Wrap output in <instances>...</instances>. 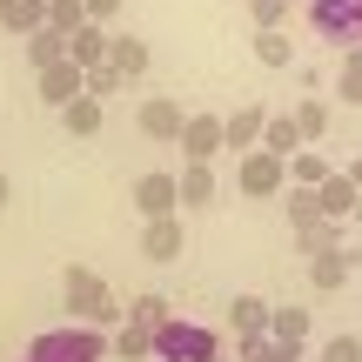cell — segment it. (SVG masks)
Returning <instances> with one entry per match:
<instances>
[{
  "instance_id": "6da1fadb",
  "label": "cell",
  "mask_w": 362,
  "mask_h": 362,
  "mask_svg": "<svg viewBox=\"0 0 362 362\" xmlns=\"http://www.w3.org/2000/svg\"><path fill=\"white\" fill-rule=\"evenodd\" d=\"M61 296H67V315H81V329H107L115 322V296H107V282L94 269H67L61 275Z\"/></svg>"
},
{
  "instance_id": "7a4b0ae2",
  "label": "cell",
  "mask_w": 362,
  "mask_h": 362,
  "mask_svg": "<svg viewBox=\"0 0 362 362\" xmlns=\"http://www.w3.org/2000/svg\"><path fill=\"white\" fill-rule=\"evenodd\" d=\"M155 356L161 362H215L221 342H215V329L188 322V315H168V322L155 329Z\"/></svg>"
},
{
  "instance_id": "3957f363",
  "label": "cell",
  "mask_w": 362,
  "mask_h": 362,
  "mask_svg": "<svg viewBox=\"0 0 362 362\" xmlns=\"http://www.w3.org/2000/svg\"><path fill=\"white\" fill-rule=\"evenodd\" d=\"M34 362H101L107 356V336L101 329H47V336H34V349H27Z\"/></svg>"
},
{
  "instance_id": "277c9868",
  "label": "cell",
  "mask_w": 362,
  "mask_h": 362,
  "mask_svg": "<svg viewBox=\"0 0 362 362\" xmlns=\"http://www.w3.org/2000/svg\"><path fill=\"white\" fill-rule=\"evenodd\" d=\"M309 27L336 47H362V0H309Z\"/></svg>"
},
{
  "instance_id": "5b68a950",
  "label": "cell",
  "mask_w": 362,
  "mask_h": 362,
  "mask_svg": "<svg viewBox=\"0 0 362 362\" xmlns=\"http://www.w3.org/2000/svg\"><path fill=\"white\" fill-rule=\"evenodd\" d=\"M262 128H269V107H262V101H242L235 115H221V148H228V155H255V148H262Z\"/></svg>"
},
{
  "instance_id": "8992f818",
  "label": "cell",
  "mask_w": 362,
  "mask_h": 362,
  "mask_svg": "<svg viewBox=\"0 0 362 362\" xmlns=\"http://www.w3.org/2000/svg\"><path fill=\"white\" fill-rule=\"evenodd\" d=\"M288 188V161L269 155V148H255V155H242V194H282Z\"/></svg>"
},
{
  "instance_id": "52a82bcc",
  "label": "cell",
  "mask_w": 362,
  "mask_h": 362,
  "mask_svg": "<svg viewBox=\"0 0 362 362\" xmlns=\"http://www.w3.org/2000/svg\"><path fill=\"white\" fill-rule=\"evenodd\" d=\"M134 208H141V221H161V215H175L181 208V194H175V175H141L134 181Z\"/></svg>"
},
{
  "instance_id": "ba28073f",
  "label": "cell",
  "mask_w": 362,
  "mask_h": 362,
  "mask_svg": "<svg viewBox=\"0 0 362 362\" xmlns=\"http://www.w3.org/2000/svg\"><path fill=\"white\" fill-rule=\"evenodd\" d=\"M181 155H188V161L228 155V148H221V115H188V128H181Z\"/></svg>"
},
{
  "instance_id": "9c48e42d",
  "label": "cell",
  "mask_w": 362,
  "mask_h": 362,
  "mask_svg": "<svg viewBox=\"0 0 362 362\" xmlns=\"http://www.w3.org/2000/svg\"><path fill=\"white\" fill-rule=\"evenodd\" d=\"M134 115H141L148 141H181V128H188V107H181V101H141Z\"/></svg>"
},
{
  "instance_id": "30bf717a",
  "label": "cell",
  "mask_w": 362,
  "mask_h": 362,
  "mask_svg": "<svg viewBox=\"0 0 362 362\" xmlns=\"http://www.w3.org/2000/svg\"><path fill=\"white\" fill-rule=\"evenodd\" d=\"M181 248H188V228H181L175 215H161V221H141V255H148V262H175Z\"/></svg>"
},
{
  "instance_id": "8fae6325",
  "label": "cell",
  "mask_w": 362,
  "mask_h": 362,
  "mask_svg": "<svg viewBox=\"0 0 362 362\" xmlns=\"http://www.w3.org/2000/svg\"><path fill=\"white\" fill-rule=\"evenodd\" d=\"M148 61H155V54H148V40H141V34H115V40H107V67H115L121 81L148 74Z\"/></svg>"
},
{
  "instance_id": "7c38bea8",
  "label": "cell",
  "mask_w": 362,
  "mask_h": 362,
  "mask_svg": "<svg viewBox=\"0 0 362 362\" xmlns=\"http://www.w3.org/2000/svg\"><path fill=\"white\" fill-rule=\"evenodd\" d=\"M81 94H88V74H81L74 61H61V67H47V74H40V101H81Z\"/></svg>"
},
{
  "instance_id": "4fadbf2b",
  "label": "cell",
  "mask_w": 362,
  "mask_h": 362,
  "mask_svg": "<svg viewBox=\"0 0 362 362\" xmlns=\"http://www.w3.org/2000/svg\"><path fill=\"white\" fill-rule=\"evenodd\" d=\"M269 309H275V302H262V296H235V302H228V322H235V336H242V342L269 336Z\"/></svg>"
},
{
  "instance_id": "5bb4252c",
  "label": "cell",
  "mask_w": 362,
  "mask_h": 362,
  "mask_svg": "<svg viewBox=\"0 0 362 362\" xmlns=\"http://www.w3.org/2000/svg\"><path fill=\"white\" fill-rule=\"evenodd\" d=\"M269 342H282L288 356H302V342H309V315L288 302V309H269Z\"/></svg>"
},
{
  "instance_id": "9a60e30c",
  "label": "cell",
  "mask_w": 362,
  "mask_h": 362,
  "mask_svg": "<svg viewBox=\"0 0 362 362\" xmlns=\"http://www.w3.org/2000/svg\"><path fill=\"white\" fill-rule=\"evenodd\" d=\"M175 194H181V208H208L215 202V168H208V161H188V168L175 175Z\"/></svg>"
},
{
  "instance_id": "2e32d148",
  "label": "cell",
  "mask_w": 362,
  "mask_h": 362,
  "mask_svg": "<svg viewBox=\"0 0 362 362\" xmlns=\"http://www.w3.org/2000/svg\"><path fill=\"white\" fill-rule=\"evenodd\" d=\"M0 27H7V34H40V27H47V0H0Z\"/></svg>"
},
{
  "instance_id": "e0dca14e",
  "label": "cell",
  "mask_w": 362,
  "mask_h": 362,
  "mask_svg": "<svg viewBox=\"0 0 362 362\" xmlns=\"http://www.w3.org/2000/svg\"><path fill=\"white\" fill-rule=\"evenodd\" d=\"M315 202H322V215H329V221H349L362 194H356V181H349V175H329L322 188H315Z\"/></svg>"
},
{
  "instance_id": "ac0fdd59",
  "label": "cell",
  "mask_w": 362,
  "mask_h": 362,
  "mask_svg": "<svg viewBox=\"0 0 362 362\" xmlns=\"http://www.w3.org/2000/svg\"><path fill=\"white\" fill-rule=\"evenodd\" d=\"M67 61H74L81 74H88V67H101V61H107V34H101L94 21L81 27V34H67Z\"/></svg>"
},
{
  "instance_id": "d6986e66",
  "label": "cell",
  "mask_w": 362,
  "mask_h": 362,
  "mask_svg": "<svg viewBox=\"0 0 362 362\" xmlns=\"http://www.w3.org/2000/svg\"><path fill=\"white\" fill-rule=\"evenodd\" d=\"M27 61H34V74H47V67L67 61V40L54 34V27H40V34H27Z\"/></svg>"
},
{
  "instance_id": "ffe728a7",
  "label": "cell",
  "mask_w": 362,
  "mask_h": 362,
  "mask_svg": "<svg viewBox=\"0 0 362 362\" xmlns=\"http://www.w3.org/2000/svg\"><path fill=\"white\" fill-rule=\"evenodd\" d=\"M349 262H356L349 248H329V255L309 262V282H315V288H342V282H349Z\"/></svg>"
},
{
  "instance_id": "44dd1931",
  "label": "cell",
  "mask_w": 362,
  "mask_h": 362,
  "mask_svg": "<svg viewBox=\"0 0 362 362\" xmlns=\"http://www.w3.org/2000/svg\"><path fill=\"white\" fill-rule=\"evenodd\" d=\"M107 349H115V356H128V362H141V356H155V329H148V322H121Z\"/></svg>"
},
{
  "instance_id": "7402d4cb",
  "label": "cell",
  "mask_w": 362,
  "mask_h": 362,
  "mask_svg": "<svg viewBox=\"0 0 362 362\" xmlns=\"http://www.w3.org/2000/svg\"><path fill=\"white\" fill-rule=\"evenodd\" d=\"M342 235H349V221H315V228L309 235H296V242H302V255H329V248H349V242H342Z\"/></svg>"
},
{
  "instance_id": "603a6c76",
  "label": "cell",
  "mask_w": 362,
  "mask_h": 362,
  "mask_svg": "<svg viewBox=\"0 0 362 362\" xmlns=\"http://www.w3.org/2000/svg\"><path fill=\"white\" fill-rule=\"evenodd\" d=\"M288 121H296L302 148H309V141H322V134H329V107H322V101H296V107H288Z\"/></svg>"
},
{
  "instance_id": "cb8c5ba5",
  "label": "cell",
  "mask_w": 362,
  "mask_h": 362,
  "mask_svg": "<svg viewBox=\"0 0 362 362\" xmlns=\"http://www.w3.org/2000/svg\"><path fill=\"white\" fill-rule=\"evenodd\" d=\"M262 148H269V155H302V134H296V121L288 115H269V128H262Z\"/></svg>"
},
{
  "instance_id": "d4e9b609",
  "label": "cell",
  "mask_w": 362,
  "mask_h": 362,
  "mask_svg": "<svg viewBox=\"0 0 362 362\" xmlns=\"http://www.w3.org/2000/svg\"><path fill=\"white\" fill-rule=\"evenodd\" d=\"M329 175H336V168H329L322 155H309V148H302V155H288V188H322Z\"/></svg>"
},
{
  "instance_id": "484cf974",
  "label": "cell",
  "mask_w": 362,
  "mask_h": 362,
  "mask_svg": "<svg viewBox=\"0 0 362 362\" xmlns=\"http://www.w3.org/2000/svg\"><path fill=\"white\" fill-rule=\"evenodd\" d=\"M315 221H329V215H322V202H315V188H288V228L309 235Z\"/></svg>"
},
{
  "instance_id": "4316f807",
  "label": "cell",
  "mask_w": 362,
  "mask_h": 362,
  "mask_svg": "<svg viewBox=\"0 0 362 362\" xmlns=\"http://www.w3.org/2000/svg\"><path fill=\"white\" fill-rule=\"evenodd\" d=\"M61 121H67V134H81V141H88V134H101V101H88V94H81V101L61 107Z\"/></svg>"
},
{
  "instance_id": "83f0119b",
  "label": "cell",
  "mask_w": 362,
  "mask_h": 362,
  "mask_svg": "<svg viewBox=\"0 0 362 362\" xmlns=\"http://www.w3.org/2000/svg\"><path fill=\"white\" fill-rule=\"evenodd\" d=\"M47 27L54 34H81V27H88V7H81V0H47Z\"/></svg>"
},
{
  "instance_id": "f1b7e54d",
  "label": "cell",
  "mask_w": 362,
  "mask_h": 362,
  "mask_svg": "<svg viewBox=\"0 0 362 362\" xmlns=\"http://www.w3.org/2000/svg\"><path fill=\"white\" fill-rule=\"evenodd\" d=\"M255 61L262 67H288V61H296V40H288L282 27H275V34H255Z\"/></svg>"
},
{
  "instance_id": "f546056e",
  "label": "cell",
  "mask_w": 362,
  "mask_h": 362,
  "mask_svg": "<svg viewBox=\"0 0 362 362\" xmlns=\"http://www.w3.org/2000/svg\"><path fill=\"white\" fill-rule=\"evenodd\" d=\"M248 21H255V34H275L288 21V0H248Z\"/></svg>"
},
{
  "instance_id": "4dcf8cb0",
  "label": "cell",
  "mask_w": 362,
  "mask_h": 362,
  "mask_svg": "<svg viewBox=\"0 0 362 362\" xmlns=\"http://www.w3.org/2000/svg\"><path fill=\"white\" fill-rule=\"evenodd\" d=\"M336 94H342L349 107H362V61H356V54H349V61L336 67Z\"/></svg>"
},
{
  "instance_id": "1f68e13d",
  "label": "cell",
  "mask_w": 362,
  "mask_h": 362,
  "mask_svg": "<svg viewBox=\"0 0 362 362\" xmlns=\"http://www.w3.org/2000/svg\"><path fill=\"white\" fill-rule=\"evenodd\" d=\"M128 322H148V329H161V322H168V302H161V296H134Z\"/></svg>"
},
{
  "instance_id": "d6a6232c",
  "label": "cell",
  "mask_w": 362,
  "mask_h": 362,
  "mask_svg": "<svg viewBox=\"0 0 362 362\" xmlns=\"http://www.w3.org/2000/svg\"><path fill=\"white\" fill-rule=\"evenodd\" d=\"M242 362H296L282 349V342H269V336H255V342H242Z\"/></svg>"
},
{
  "instance_id": "836d02e7",
  "label": "cell",
  "mask_w": 362,
  "mask_h": 362,
  "mask_svg": "<svg viewBox=\"0 0 362 362\" xmlns=\"http://www.w3.org/2000/svg\"><path fill=\"white\" fill-rule=\"evenodd\" d=\"M322 362H362V336H329L322 342Z\"/></svg>"
},
{
  "instance_id": "e575fe53",
  "label": "cell",
  "mask_w": 362,
  "mask_h": 362,
  "mask_svg": "<svg viewBox=\"0 0 362 362\" xmlns=\"http://www.w3.org/2000/svg\"><path fill=\"white\" fill-rule=\"evenodd\" d=\"M115 88H121V74H115L107 61H101V67H88V101H101V94H115Z\"/></svg>"
},
{
  "instance_id": "d590c367",
  "label": "cell",
  "mask_w": 362,
  "mask_h": 362,
  "mask_svg": "<svg viewBox=\"0 0 362 362\" xmlns=\"http://www.w3.org/2000/svg\"><path fill=\"white\" fill-rule=\"evenodd\" d=\"M81 7H88V21H94V27H101V21H107V13H115V7H121V0H81Z\"/></svg>"
},
{
  "instance_id": "8d00e7d4",
  "label": "cell",
  "mask_w": 362,
  "mask_h": 362,
  "mask_svg": "<svg viewBox=\"0 0 362 362\" xmlns=\"http://www.w3.org/2000/svg\"><path fill=\"white\" fill-rule=\"evenodd\" d=\"M342 175H349V181H356V194H362V155H356V161H349V168H342Z\"/></svg>"
},
{
  "instance_id": "74e56055",
  "label": "cell",
  "mask_w": 362,
  "mask_h": 362,
  "mask_svg": "<svg viewBox=\"0 0 362 362\" xmlns=\"http://www.w3.org/2000/svg\"><path fill=\"white\" fill-rule=\"evenodd\" d=\"M7 194H13V181H7V175H0V208H7Z\"/></svg>"
},
{
  "instance_id": "f35d334b",
  "label": "cell",
  "mask_w": 362,
  "mask_h": 362,
  "mask_svg": "<svg viewBox=\"0 0 362 362\" xmlns=\"http://www.w3.org/2000/svg\"><path fill=\"white\" fill-rule=\"evenodd\" d=\"M349 221H356V228H362V202H356V215H349Z\"/></svg>"
},
{
  "instance_id": "ab89813d",
  "label": "cell",
  "mask_w": 362,
  "mask_h": 362,
  "mask_svg": "<svg viewBox=\"0 0 362 362\" xmlns=\"http://www.w3.org/2000/svg\"><path fill=\"white\" fill-rule=\"evenodd\" d=\"M288 7H302V0H288Z\"/></svg>"
},
{
  "instance_id": "60d3db41",
  "label": "cell",
  "mask_w": 362,
  "mask_h": 362,
  "mask_svg": "<svg viewBox=\"0 0 362 362\" xmlns=\"http://www.w3.org/2000/svg\"><path fill=\"white\" fill-rule=\"evenodd\" d=\"M21 362H34V356H21Z\"/></svg>"
}]
</instances>
